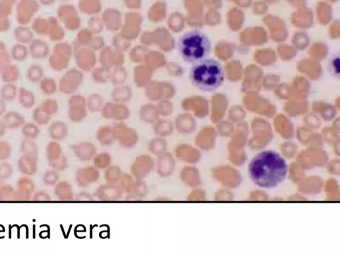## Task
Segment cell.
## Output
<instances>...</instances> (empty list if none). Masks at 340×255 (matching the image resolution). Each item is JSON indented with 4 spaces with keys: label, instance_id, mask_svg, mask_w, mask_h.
Masks as SVG:
<instances>
[{
    "label": "cell",
    "instance_id": "6da1fadb",
    "mask_svg": "<svg viewBox=\"0 0 340 255\" xmlns=\"http://www.w3.org/2000/svg\"><path fill=\"white\" fill-rule=\"evenodd\" d=\"M249 178L261 188L272 189L283 184L288 175L286 159L274 151L257 153L248 167Z\"/></svg>",
    "mask_w": 340,
    "mask_h": 255
},
{
    "label": "cell",
    "instance_id": "7a4b0ae2",
    "mask_svg": "<svg viewBox=\"0 0 340 255\" xmlns=\"http://www.w3.org/2000/svg\"><path fill=\"white\" fill-rule=\"evenodd\" d=\"M189 79L193 85L200 91H214L224 82V69L217 60L207 58L193 64Z\"/></svg>",
    "mask_w": 340,
    "mask_h": 255
},
{
    "label": "cell",
    "instance_id": "3957f363",
    "mask_svg": "<svg viewBox=\"0 0 340 255\" xmlns=\"http://www.w3.org/2000/svg\"><path fill=\"white\" fill-rule=\"evenodd\" d=\"M211 48L209 37L199 30L185 32L178 41V50L180 57L189 63H196L208 58Z\"/></svg>",
    "mask_w": 340,
    "mask_h": 255
},
{
    "label": "cell",
    "instance_id": "277c9868",
    "mask_svg": "<svg viewBox=\"0 0 340 255\" xmlns=\"http://www.w3.org/2000/svg\"><path fill=\"white\" fill-rule=\"evenodd\" d=\"M46 154L49 166L57 172H63L69 167L68 159L64 155L59 142L52 140L47 144Z\"/></svg>",
    "mask_w": 340,
    "mask_h": 255
},
{
    "label": "cell",
    "instance_id": "5b68a950",
    "mask_svg": "<svg viewBox=\"0 0 340 255\" xmlns=\"http://www.w3.org/2000/svg\"><path fill=\"white\" fill-rule=\"evenodd\" d=\"M156 168V159L151 155L141 154L131 165V174L136 179H144Z\"/></svg>",
    "mask_w": 340,
    "mask_h": 255
},
{
    "label": "cell",
    "instance_id": "8992f818",
    "mask_svg": "<svg viewBox=\"0 0 340 255\" xmlns=\"http://www.w3.org/2000/svg\"><path fill=\"white\" fill-rule=\"evenodd\" d=\"M113 132L116 142L125 149L134 148L138 143L139 140L138 133L136 130L129 128L125 125L116 126L113 128Z\"/></svg>",
    "mask_w": 340,
    "mask_h": 255
},
{
    "label": "cell",
    "instance_id": "52a82bcc",
    "mask_svg": "<svg viewBox=\"0 0 340 255\" xmlns=\"http://www.w3.org/2000/svg\"><path fill=\"white\" fill-rule=\"evenodd\" d=\"M176 160L174 154L166 151L157 156L156 170L161 178H168L176 171Z\"/></svg>",
    "mask_w": 340,
    "mask_h": 255
},
{
    "label": "cell",
    "instance_id": "ba28073f",
    "mask_svg": "<svg viewBox=\"0 0 340 255\" xmlns=\"http://www.w3.org/2000/svg\"><path fill=\"white\" fill-rule=\"evenodd\" d=\"M100 170L94 166L81 167L77 170L75 173V181L78 187L86 188L100 179Z\"/></svg>",
    "mask_w": 340,
    "mask_h": 255
},
{
    "label": "cell",
    "instance_id": "9c48e42d",
    "mask_svg": "<svg viewBox=\"0 0 340 255\" xmlns=\"http://www.w3.org/2000/svg\"><path fill=\"white\" fill-rule=\"evenodd\" d=\"M35 185L33 180L27 176L19 178L15 189L14 202H29L34 194Z\"/></svg>",
    "mask_w": 340,
    "mask_h": 255
},
{
    "label": "cell",
    "instance_id": "30bf717a",
    "mask_svg": "<svg viewBox=\"0 0 340 255\" xmlns=\"http://www.w3.org/2000/svg\"><path fill=\"white\" fill-rule=\"evenodd\" d=\"M124 193L117 183H106L101 185L95 191V196L101 202H118L123 198Z\"/></svg>",
    "mask_w": 340,
    "mask_h": 255
},
{
    "label": "cell",
    "instance_id": "8fae6325",
    "mask_svg": "<svg viewBox=\"0 0 340 255\" xmlns=\"http://www.w3.org/2000/svg\"><path fill=\"white\" fill-rule=\"evenodd\" d=\"M71 149L75 156L78 160L84 162L93 160L94 157L97 153V147L91 142H80L72 144Z\"/></svg>",
    "mask_w": 340,
    "mask_h": 255
},
{
    "label": "cell",
    "instance_id": "7c38bea8",
    "mask_svg": "<svg viewBox=\"0 0 340 255\" xmlns=\"http://www.w3.org/2000/svg\"><path fill=\"white\" fill-rule=\"evenodd\" d=\"M148 192L149 189L144 179H136L132 188L126 194L125 200L127 202H140L147 196Z\"/></svg>",
    "mask_w": 340,
    "mask_h": 255
},
{
    "label": "cell",
    "instance_id": "4fadbf2b",
    "mask_svg": "<svg viewBox=\"0 0 340 255\" xmlns=\"http://www.w3.org/2000/svg\"><path fill=\"white\" fill-rule=\"evenodd\" d=\"M29 53L33 59H46L50 53V46L41 39H34L29 44Z\"/></svg>",
    "mask_w": 340,
    "mask_h": 255
},
{
    "label": "cell",
    "instance_id": "5bb4252c",
    "mask_svg": "<svg viewBox=\"0 0 340 255\" xmlns=\"http://www.w3.org/2000/svg\"><path fill=\"white\" fill-rule=\"evenodd\" d=\"M18 169L24 176H33L37 173L38 169V158L29 155H22L18 160Z\"/></svg>",
    "mask_w": 340,
    "mask_h": 255
},
{
    "label": "cell",
    "instance_id": "9a60e30c",
    "mask_svg": "<svg viewBox=\"0 0 340 255\" xmlns=\"http://www.w3.org/2000/svg\"><path fill=\"white\" fill-rule=\"evenodd\" d=\"M54 186V195L60 202H72L75 200L73 187L68 181L65 180L60 181Z\"/></svg>",
    "mask_w": 340,
    "mask_h": 255
},
{
    "label": "cell",
    "instance_id": "2e32d148",
    "mask_svg": "<svg viewBox=\"0 0 340 255\" xmlns=\"http://www.w3.org/2000/svg\"><path fill=\"white\" fill-rule=\"evenodd\" d=\"M2 121L6 128L11 130H18L26 123L25 117L14 110L5 113Z\"/></svg>",
    "mask_w": 340,
    "mask_h": 255
},
{
    "label": "cell",
    "instance_id": "e0dca14e",
    "mask_svg": "<svg viewBox=\"0 0 340 255\" xmlns=\"http://www.w3.org/2000/svg\"><path fill=\"white\" fill-rule=\"evenodd\" d=\"M48 134L52 140L62 141L65 140L68 135V127L63 121H54L48 128Z\"/></svg>",
    "mask_w": 340,
    "mask_h": 255
},
{
    "label": "cell",
    "instance_id": "ac0fdd59",
    "mask_svg": "<svg viewBox=\"0 0 340 255\" xmlns=\"http://www.w3.org/2000/svg\"><path fill=\"white\" fill-rule=\"evenodd\" d=\"M96 138H97V141L99 142V144L104 147H109V146L113 145L116 142L113 128L108 127H101L97 131Z\"/></svg>",
    "mask_w": 340,
    "mask_h": 255
},
{
    "label": "cell",
    "instance_id": "d6986e66",
    "mask_svg": "<svg viewBox=\"0 0 340 255\" xmlns=\"http://www.w3.org/2000/svg\"><path fill=\"white\" fill-rule=\"evenodd\" d=\"M14 34L18 44H29L35 39L33 30L26 26H20L15 28Z\"/></svg>",
    "mask_w": 340,
    "mask_h": 255
},
{
    "label": "cell",
    "instance_id": "ffe728a7",
    "mask_svg": "<svg viewBox=\"0 0 340 255\" xmlns=\"http://www.w3.org/2000/svg\"><path fill=\"white\" fill-rule=\"evenodd\" d=\"M159 116L157 106L155 105L146 104L140 108V119L146 123L155 124L158 121Z\"/></svg>",
    "mask_w": 340,
    "mask_h": 255
},
{
    "label": "cell",
    "instance_id": "44dd1931",
    "mask_svg": "<svg viewBox=\"0 0 340 255\" xmlns=\"http://www.w3.org/2000/svg\"><path fill=\"white\" fill-rule=\"evenodd\" d=\"M148 149L152 155L157 157L161 153L168 151V142L164 138L158 136L155 137L148 142Z\"/></svg>",
    "mask_w": 340,
    "mask_h": 255
},
{
    "label": "cell",
    "instance_id": "7402d4cb",
    "mask_svg": "<svg viewBox=\"0 0 340 255\" xmlns=\"http://www.w3.org/2000/svg\"><path fill=\"white\" fill-rule=\"evenodd\" d=\"M18 101L22 108L31 109L35 104L34 93L30 90L26 89V88H19Z\"/></svg>",
    "mask_w": 340,
    "mask_h": 255
},
{
    "label": "cell",
    "instance_id": "603a6c76",
    "mask_svg": "<svg viewBox=\"0 0 340 255\" xmlns=\"http://www.w3.org/2000/svg\"><path fill=\"white\" fill-rule=\"evenodd\" d=\"M174 127L172 122L168 120H158L155 124L154 132L157 136L167 138L174 132Z\"/></svg>",
    "mask_w": 340,
    "mask_h": 255
},
{
    "label": "cell",
    "instance_id": "cb8c5ba5",
    "mask_svg": "<svg viewBox=\"0 0 340 255\" xmlns=\"http://www.w3.org/2000/svg\"><path fill=\"white\" fill-rule=\"evenodd\" d=\"M1 78L5 83H14L20 77V69L17 65L9 64L0 71Z\"/></svg>",
    "mask_w": 340,
    "mask_h": 255
},
{
    "label": "cell",
    "instance_id": "d4e9b609",
    "mask_svg": "<svg viewBox=\"0 0 340 255\" xmlns=\"http://www.w3.org/2000/svg\"><path fill=\"white\" fill-rule=\"evenodd\" d=\"M44 69L37 63L32 64L26 71V79L31 82H38L44 78Z\"/></svg>",
    "mask_w": 340,
    "mask_h": 255
},
{
    "label": "cell",
    "instance_id": "484cf974",
    "mask_svg": "<svg viewBox=\"0 0 340 255\" xmlns=\"http://www.w3.org/2000/svg\"><path fill=\"white\" fill-rule=\"evenodd\" d=\"M93 166L99 170H105L112 165V155L107 152L97 153L93 159Z\"/></svg>",
    "mask_w": 340,
    "mask_h": 255
},
{
    "label": "cell",
    "instance_id": "4316f807",
    "mask_svg": "<svg viewBox=\"0 0 340 255\" xmlns=\"http://www.w3.org/2000/svg\"><path fill=\"white\" fill-rule=\"evenodd\" d=\"M21 153L23 155H29V156L39 158V148L37 144L33 140L25 139L22 140L20 145Z\"/></svg>",
    "mask_w": 340,
    "mask_h": 255
},
{
    "label": "cell",
    "instance_id": "83f0119b",
    "mask_svg": "<svg viewBox=\"0 0 340 255\" xmlns=\"http://www.w3.org/2000/svg\"><path fill=\"white\" fill-rule=\"evenodd\" d=\"M123 172L122 169L116 165H110L105 170L104 178L106 183L116 184L121 178Z\"/></svg>",
    "mask_w": 340,
    "mask_h": 255
},
{
    "label": "cell",
    "instance_id": "f1b7e54d",
    "mask_svg": "<svg viewBox=\"0 0 340 255\" xmlns=\"http://www.w3.org/2000/svg\"><path fill=\"white\" fill-rule=\"evenodd\" d=\"M105 117L108 119H115L117 120L126 119L129 116V111L124 107L117 106H110L105 108L104 110Z\"/></svg>",
    "mask_w": 340,
    "mask_h": 255
},
{
    "label": "cell",
    "instance_id": "f546056e",
    "mask_svg": "<svg viewBox=\"0 0 340 255\" xmlns=\"http://www.w3.org/2000/svg\"><path fill=\"white\" fill-rule=\"evenodd\" d=\"M18 90L14 83H5L0 90V97L5 102H10L16 98Z\"/></svg>",
    "mask_w": 340,
    "mask_h": 255
},
{
    "label": "cell",
    "instance_id": "4dcf8cb0",
    "mask_svg": "<svg viewBox=\"0 0 340 255\" xmlns=\"http://www.w3.org/2000/svg\"><path fill=\"white\" fill-rule=\"evenodd\" d=\"M29 50L24 44H17L12 47L11 50V57L14 61L24 62L27 59Z\"/></svg>",
    "mask_w": 340,
    "mask_h": 255
},
{
    "label": "cell",
    "instance_id": "1f68e13d",
    "mask_svg": "<svg viewBox=\"0 0 340 255\" xmlns=\"http://www.w3.org/2000/svg\"><path fill=\"white\" fill-rule=\"evenodd\" d=\"M22 132L25 138L34 140L40 134L41 130L37 124L26 123L22 127Z\"/></svg>",
    "mask_w": 340,
    "mask_h": 255
},
{
    "label": "cell",
    "instance_id": "d6a6232c",
    "mask_svg": "<svg viewBox=\"0 0 340 255\" xmlns=\"http://www.w3.org/2000/svg\"><path fill=\"white\" fill-rule=\"evenodd\" d=\"M135 181H136V179L133 177L131 174L123 173L117 184L123 191L124 194H127L132 188Z\"/></svg>",
    "mask_w": 340,
    "mask_h": 255
},
{
    "label": "cell",
    "instance_id": "836d02e7",
    "mask_svg": "<svg viewBox=\"0 0 340 255\" xmlns=\"http://www.w3.org/2000/svg\"><path fill=\"white\" fill-rule=\"evenodd\" d=\"M14 191L12 185L0 183V202H14Z\"/></svg>",
    "mask_w": 340,
    "mask_h": 255
},
{
    "label": "cell",
    "instance_id": "e575fe53",
    "mask_svg": "<svg viewBox=\"0 0 340 255\" xmlns=\"http://www.w3.org/2000/svg\"><path fill=\"white\" fill-rule=\"evenodd\" d=\"M32 116H33V121L35 122V123L39 126L48 125L51 119H52V116H48V114L45 113L39 106L35 108Z\"/></svg>",
    "mask_w": 340,
    "mask_h": 255
},
{
    "label": "cell",
    "instance_id": "d590c367",
    "mask_svg": "<svg viewBox=\"0 0 340 255\" xmlns=\"http://www.w3.org/2000/svg\"><path fill=\"white\" fill-rule=\"evenodd\" d=\"M59 172L54 170H48L43 178V181L47 186H54L59 181Z\"/></svg>",
    "mask_w": 340,
    "mask_h": 255
},
{
    "label": "cell",
    "instance_id": "8d00e7d4",
    "mask_svg": "<svg viewBox=\"0 0 340 255\" xmlns=\"http://www.w3.org/2000/svg\"><path fill=\"white\" fill-rule=\"evenodd\" d=\"M39 106L45 113L50 116L55 114L58 110L57 102L53 99H47V100L43 101Z\"/></svg>",
    "mask_w": 340,
    "mask_h": 255
},
{
    "label": "cell",
    "instance_id": "74e56055",
    "mask_svg": "<svg viewBox=\"0 0 340 255\" xmlns=\"http://www.w3.org/2000/svg\"><path fill=\"white\" fill-rule=\"evenodd\" d=\"M14 173L12 165L8 162L0 163V182L3 183L5 180L10 179Z\"/></svg>",
    "mask_w": 340,
    "mask_h": 255
},
{
    "label": "cell",
    "instance_id": "f35d334b",
    "mask_svg": "<svg viewBox=\"0 0 340 255\" xmlns=\"http://www.w3.org/2000/svg\"><path fill=\"white\" fill-rule=\"evenodd\" d=\"M55 83L54 79L51 78H43L40 81V89L46 95H52L55 92Z\"/></svg>",
    "mask_w": 340,
    "mask_h": 255
},
{
    "label": "cell",
    "instance_id": "ab89813d",
    "mask_svg": "<svg viewBox=\"0 0 340 255\" xmlns=\"http://www.w3.org/2000/svg\"><path fill=\"white\" fill-rule=\"evenodd\" d=\"M11 63V55L7 52L6 46L0 41V71Z\"/></svg>",
    "mask_w": 340,
    "mask_h": 255
},
{
    "label": "cell",
    "instance_id": "60d3db41",
    "mask_svg": "<svg viewBox=\"0 0 340 255\" xmlns=\"http://www.w3.org/2000/svg\"><path fill=\"white\" fill-rule=\"evenodd\" d=\"M12 148L6 141L0 140V161H5L12 155Z\"/></svg>",
    "mask_w": 340,
    "mask_h": 255
},
{
    "label": "cell",
    "instance_id": "b9f144b4",
    "mask_svg": "<svg viewBox=\"0 0 340 255\" xmlns=\"http://www.w3.org/2000/svg\"><path fill=\"white\" fill-rule=\"evenodd\" d=\"M157 108L159 115L168 116L172 113L173 110H174V106L172 103L168 102V101H162V102L159 103Z\"/></svg>",
    "mask_w": 340,
    "mask_h": 255
},
{
    "label": "cell",
    "instance_id": "7bdbcfd3",
    "mask_svg": "<svg viewBox=\"0 0 340 255\" xmlns=\"http://www.w3.org/2000/svg\"><path fill=\"white\" fill-rule=\"evenodd\" d=\"M330 72L334 76L339 77L340 76V57L338 55H334L329 63Z\"/></svg>",
    "mask_w": 340,
    "mask_h": 255
},
{
    "label": "cell",
    "instance_id": "ee69618b",
    "mask_svg": "<svg viewBox=\"0 0 340 255\" xmlns=\"http://www.w3.org/2000/svg\"><path fill=\"white\" fill-rule=\"evenodd\" d=\"M31 200L33 202H50L52 197L47 191L39 190L33 194Z\"/></svg>",
    "mask_w": 340,
    "mask_h": 255
},
{
    "label": "cell",
    "instance_id": "f6af8a7d",
    "mask_svg": "<svg viewBox=\"0 0 340 255\" xmlns=\"http://www.w3.org/2000/svg\"><path fill=\"white\" fill-rule=\"evenodd\" d=\"M75 200L78 202H92L94 200L93 196L89 193L82 191L75 197Z\"/></svg>",
    "mask_w": 340,
    "mask_h": 255
},
{
    "label": "cell",
    "instance_id": "bcb514c9",
    "mask_svg": "<svg viewBox=\"0 0 340 255\" xmlns=\"http://www.w3.org/2000/svg\"><path fill=\"white\" fill-rule=\"evenodd\" d=\"M10 21L8 18H5L3 20L0 21V33H4L9 31L10 29Z\"/></svg>",
    "mask_w": 340,
    "mask_h": 255
},
{
    "label": "cell",
    "instance_id": "7dc6e473",
    "mask_svg": "<svg viewBox=\"0 0 340 255\" xmlns=\"http://www.w3.org/2000/svg\"><path fill=\"white\" fill-rule=\"evenodd\" d=\"M6 112V104L4 101L0 98V116L4 115Z\"/></svg>",
    "mask_w": 340,
    "mask_h": 255
},
{
    "label": "cell",
    "instance_id": "c3c4849f",
    "mask_svg": "<svg viewBox=\"0 0 340 255\" xmlns=\"http://www.w3.org/2000/svg\"><path fill=\"white\" fill-rule=\"evenodd\" d=\"M6 127L4 124H3L2 121H0V138L4 136L5 133H6Z\"/></svg>",
    "mask_w": 340,
    "mask_h": 255
},
{
    "label": "cell",
    "instance_id": "681fc988",
    "mask_svg": "<svg viewBox=\"0 0 340 255\" xmlns=\"http://www.w3.org/2000/svg\"><path fill=\"white\" fill-rule=\"evenodd\" d=\"M39 2L45 5H52L55 0H39Z\"/></svg>",
    "mask_w": 340,
    "mask_h": 255
},
{
    "label": "cell",
    "instance_id": "f907efd6",
    "mask_svg": "<svg viewBox=\"0 0 340 255\" xmlns=\"http://www.w3.org/2000/svg\"><path fill=\"white\" fill-rule=\"evenodd\" d=\"M61 1H69V0H61Z\"/></svg>",
    "mask_w": 340,
    "mask_h": 255
},
{
    "label": "cell",
    "instance_id": "816d5d0a",
    "mask_svg": "<svg viewBox=\"0 0 340 255\" xmlns=\"http://www.w3.org/2000/svg\"><path fill=\"white\" fill-rule=\"evenodd\" d=\"M0 183H1V182H0Z\"/></svg>",
    "mask_w": 340,
    "mask_h": 255
}]
</instances>
